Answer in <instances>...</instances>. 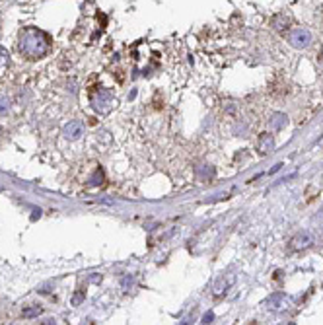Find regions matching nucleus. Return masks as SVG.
Masks as SVG:
<instances>
[{"label": "nucleus", "instance_id": "f257e3e1", "mask_svg": "<svg viewBox=\"0 0 323 325\" xmlns=\"http://www.w3.org/2000/svg\"><path fill=\"white\" fill-rule=\"evenodd\" d=\"M18 49L23 57H27L31 61H37V59H43L49 53L51 41H49V35L45 31H41L37 27H25L20 33Z\"/></svg>", "mask_w": 323, "mask_h": 325}, {"label": "nucleus", "instance_id": "f03ea898", "mask_svg": "<svg viewBox=\"0 0 323 325\" xmlns=\"http://www.w3.org/2000/svg\"><path fill=\"white\" fill-rule=\"evenodd\" d=\"M314 41L312 37V31L306 29V27H294L290 33H288V43L294 47V49H306L310 47Z\"/></svg>", "mask_w": 323, "mask_h": 325}, {"label": "nucleus", "instance_id": "7ed1b4c3", "mask_svg": "<svg viewBox=\"0 0 323 325\" xmlns=\"http://www.w3.org/2000/svg\"><path fill=\"white\" fill-rule=\"evenodd\" d=\"M92 105H94V109H98V111H101V113L109 111L111 105H113V94H111L109 90H98V92L92 96Z\"/></svg>", "mask_w": 323, "mask_h": 325}, {"label": "nucleus", "instance_id": "20e7f679", "mask_svg": "<svg viewBox=\"0 0 323 325\" xmlns=\"http://www.w3.org/2000/svg\"><path fill=\"white\" fill-rule=\"evenodd\" d=\"M62 135L68 141H76V139H80V135H84V125L80 121H70L68 125L62 127Z\"/></svg>", "mask_w": 323, "mask_h": 325}, {"label": "nucleus", "instance_id": "39448f33", "mask_svg": "<svg viewBox=\"0 0 323 325\" xmlns=\"http://www.w3.org/2000/svg\"><path fill=\"white\" fill-rule=\"evenodd\" d=\"M273 148H275V139H273L269 133H263V135L259 137V141H257V150H259L261 154H269Z\"/></svg>", "mask_w": 323, "mask_h": 325}, {"label": "nucleus", "instance_id": "423d86ee", "mask_svg": "<svg viewBox=\"0 0 323 325\" xmlns=\"http://www.w3.org/2000/svg\"><path fill=\"white\" fill-rule=\"evenodd\" d=\"M290 244H292V249H306V247H310V245L314 244V238H312V234L302 232V234H298Z\"/></svg>", "mask_w": 323, "mask_h": 325}, {"label": "nucleus", "instance_id": "0eeeda50", "mask_svg": "<svg viewBox=\"0 0 323 325\" xmlns=\"http://www.w3.org/2000/svg\"><path fill=\"white\" fill-rule=\"evenodd\" d=\"M286 304H288V298H286V294H273L269 300H267V306L271 308V310H283V308H286Z\"/></svg>", "mask_w": 323, "mask_h": 325}, {"label": "nucleus", "instance_id": "6e6552de", "mask_svg": "<svg viewBox=\"0 0 323 325\" xmlns=\"http://www.w3.org/2000/svg\"><path fill=\"white\" fill-rule=\"evenodd\" d=\"M273 27H275V29H279V31L288 29V27H290V16H288L286 12L277 14V16L273 18Z\"/></svg>", "mask_w": 323, "mask_h": 325}, {"label": "nucleus", "instance_id": "1a4fd4ad", "mask_svg": "<svg viewBox=\"0 0 323 325\" xmlns=\"http://www.w3.org/2000/svg\"><path fill=\"white\" fill-rule=\"evenodd\" d=\"M288 125V117L284 113H275L271 117V131H283Z\"/></svg>", "mask_w": 323, "mask_h": 325}, {"label": "nucleus", "instance_id": "9d476101", "mask_svg": "<svg viewBox=\"0 0 323 325\" xmlns=\"http://www.w3.org/2000/svg\"><path fill=\"white\" fill-rule=\"evenodd\" d=\"M197 175L201 177V179H210V177H214V167L212 165H206V163H202V165H197Z\"/></svg>", "mask_w": 323, "mask_h": 325}, {"label": "nucleus", "instance_id": "9b49d317", "mask_svg": "<svg viewBox=\"0 0 323 325\" xmlns=\"http://www.w3.org/2000/svg\"><path fill=\"white\" fill-rule=\"evenodd\" d=\"M8 64H10V55H8V51L4 47H0V74L6 72Z\"/></svg>", "mask_w": 323, "mask_h": 325}, {"label": "nucleus", "instance_id": "f8f14e48", "mask_svg": "<svg viewBox=\"0 0 323 325\" xmlns=\"http://www.w3.org/2000/svg\"><path fill=\"white\" fill-rule=\"evenodd\" d=\"M101 181H103V173H101V169H96V173L90 179V187H98V185H101Z\"/></svg>", "mask_w": 323, "mask_h": 325}, {"label": "nucleus", "instance_id": "ddd939ff", "mask_svg": "<svg viewBox=\"0 0 323 325\" xmlns=\"http://www.w3.org/2000/svg\"><path fill=\"white\" fill-rule=\"evenodd\" d=\"M8 107H10V102H8V98L0 94V115H4V113L8 111Z\"/></svg>", "mask_w": 323, "mask_h": 325}, {"label": "nucleus", "instance_id": "4468645a", "mask_svg": "<svg viewBox=\"0 0 323 325\" xmlns=\"http://www.w3.org/2000/svg\"><path fill=\"white\" fill-rule=\"evenodd\" d=\"M39 314H41L39 308H27V310H23V318H33V316H39Z\"/></svg>", "mask_w": 323, "mask_h": 325}, {"label": "nucleus", "instance_id": "2eb2a0df", "mask_svg": "<svg viewBox=\"0 0 323 325\" xmlns=\"http://www.w3.org/2000/svg\"><path fill=\"white\" fill-rule=\"evenodd\" d=\"M212 318H214L212 314H206V316L202 318V322H204V324H210V320H212Z\"/></svg>", "mask_w": 323, "mask_h": 325}, {"label": "nucleus", "instance_id": "dca6fc26", "mask_svg": "<svg viewBox=\"0 0 323 325\" xmlns=\"http://www.w3.org/2000/svg\"><path fill=\"white\" fill-rule=\"evenodd\" d=\"M320 62L323 64V49H322V53H320Z\"/></svg>", "mask_w": 323, "mask_h": 325}]
</instances>
